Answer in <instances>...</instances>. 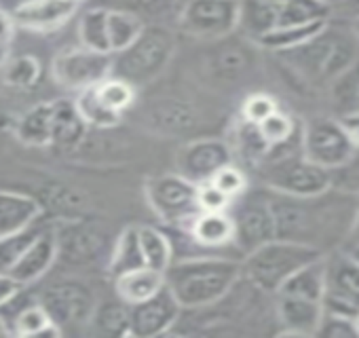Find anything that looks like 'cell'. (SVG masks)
Wrapping results in <instances>:
<instances>
[{"label": "cell", "mask_w": 359, "mask_h": 338, "mask_svg": "<svg viewBox=\"0 0 359 338\" xmlns=\"http://www.w3.org/2000/svg\"><path fill=\"white\" fill-rule=\"evenodd\" d=\"M277 239L296 241L323 254L348 243L359 197L330 189L315 197H292L269 189Z\"/></svg>", "instance_id": "obj_1"}, {"label": "cell", "mask_w": 359, "mask_h": 338, "mask_svg": "<svg viewBox=\"0 0 359 338\" xmlns=\"http://www.w3.org/2000/svg\"><path fill=\"white\" fill-rule=\"evenodd\" d=\"M241 260L224 254L175 258L165 271V285L184 311L205 309L220 302L241 281Z\"/></svg>", "instance_id": "obj_2"}, {"label": "cell", "mask_w": 359, "mask_h": 338, "mask_svg": "<svg viewBox=\"0 0 359 338\" xmlns=\"http://www.w3.org/2000/svg\"><path fill=\"white\" fill-rule=\"evenodd\" d=\"M279 55L313 85H332L348 66L357 62L359 41L351 24L342 22L338 28L330 20V24L306 45Z\"/></svg>", "instance_id": "obj_3"}, {"label": "cell", "mask_w": 359, "mask_h": 338, "mask_svg": "<svg viewBox=\"0 0 359 338\" xmlns=\"http://www.w3.org/2000/svg\"><path fill=\"white\" fill-rule=\"evenodd\" d=\"M300 131L290 142L273 146L256 167L266 189L292 197H315L332 189V178L330 169L309 161L302 148L292 152V144L300 137Z\"/></svg>", "instance_id": "obj_4"}, {"label": "cell", "mask_w": 359, "mask_h": 338, "mask_svg": "<svg viewBox=\"0 0 359 338\" xmlns=\"http://www.w3.org/2000/svg\"><path fill=\"white\" fill-rule=\"evenodd\" d=\"M325 256L323 252L296 243V241H287V239H273L264 245H260L258 250L250 252L248 256H243L241 266H243V277L256 285L258 290H262L264 294L275 296L279 292V288L304 264L317 260Z\"/></svg>", "instance_id": "obj_5"}, {"label": "cell", "mask_w": 359, "mask_h": 338, "mask_svg": "<svg viewBox=\"0 0 359 338\" xmlns=\"http://www.w3.org/2000/svg\"><path fill=\"white\" fill-rule=\"evenodd\" d=\"M175 51V36L163 24H148L140 39L125 51L112 55V76L135 89L152 83L167 68Z\"/></svg>", "instance_id": "obj_6"}, {"label": "cell", "mask_w": 359, "mask_h": 338, "mask_svg": "<svg viewBox=\"0 0 359 338\" xmlns=\"http://www.w3.org/2000/svg\"><path fill=\"white\" fill-rule=\"evenodd\" d=\"M144 193L154 216L169 229H187L201 212L199 184L182 174L154 176L146 182Z\"/></svg>", "instance_id": "obj_7"}, {"label": "cell", "mask_w": 359, "mask_h": 338, "mask_svg": "<svg viewBox=\"0 0 359 338\" xmlns=\"http://www.w3.org/2000/svg\"><path fill=\"white\" fill-rule=\"evenodd\" d=\"M231 214L235 218V248L243 256L258 250L260 245L277 239V222L271 205L269 189L256 193H245L231 205Z\"/></svg>", "instance_id": "obj_8"}, {"label": "cell", "mask_w": 359, "mask_h": 338, "mask_svg": "<svg viewBox=\"0 0 359 338\" xmlns=\"http://www.w3.org/2000/svg\"><path fill=\"white\" fill-rule=\"evenodd\" d=\"M325 313L357 319L359 315V256L348 250L325 254Z\"/></svg>", "instance_id": "obj_9"}, {"label": "cell", "mask_w": 359, "mask_h": 338, "mask_svg": "<svg viewBox=\"0 0 359 338\" xmlns=\"http://www.w3.org/2000/svg\"><path fill=\"white\" fill-rule=\"evenodd\" d=\"M239 0H184L177 28L193 39L220 41L237 32Z\"/></svg>", "instance_id": "obj_10"}, {"label": "cell", "mask_w": 359, "mask_h": 338, "mask_svg": "<svg viewBox=\"0 0 359 338\" xmlns=\"http://www.w3.org/2000/svg\"><path fill=\"white\" fill-rule=\"evenodd\" d=\"M304 156L323 169L344 165L355 152V144L340 119H313L302 127Z\"/></svg>", "instance_id": "obj_11"}, {"label": "cell", "mask_w": 359, "mask_h": 338, "mask_svg": "<svg viewBox=\"0 0 359 338\" xmlns=\"http://www.w3.org/2000/svg\"><path fill=\"white\" fill-rule=\"evenodd\" d=\"M51 72L57 85L72 91H83L112 76V55L85 47L66 49L55 55Z\"/></svg>", "instance_id": "obj_12"}, {"label": "cell", "mask_w": 359, "mask_h": 338, "mask_svg": "<svg viewBox=\"0 0 359 338\" xmlns=\"http://www.w3.org/2000/svg\"><path fill=\"white\" fill-rule=\"evenodd\" d=\"M41 302L62 330L66 325L89 323L97 306L93 290L79 279H64L49 285L41 296Z\"/></svg>", "instance_id": "obj_13"}, {"label": "cell", "mask_w": 359, "mask_h": 338, "mask_svg": "<svg viewBox=\"0 0 359 338\" xmlns=\"http://www.w3.org/2000/svg\"><path fill=\"white\" fill-rule=\"evenodd\" d=\"M235 163L233 148L220 137H199L189 142L177 154V174L195 184L212 180L222 167Z\"/></svg>", "instance_id": "obj_14"}, {"label": "cell", "mask_w": 359, "mask_h": 338, "mask_svg": "<svg viewBox=\"0 0 359 338\" xmlns=\"http://www.w3.org/2000/svg\"><path fill=\"white\" fill-rule=\"evenodd\" d=\"M182 304L175 300L171 290L165 285L152 298L131 306V336L156 338L171 334L182 319Z\"/></svg>", "instance_id": "obj_15"}, {"label": "cell", "mask_w": 359, "mask_h": 338, "mask_svg": "<svg viewBox=\"0 0 359 338\" xmlns=\"http://www.w3.org/2000/svg\"><path fill=\"white\" fill-rule=\"evenodd\" d=\"M193 245V256L237 252L235 248V218L231 210L226 212H199L197 218L182 229ZM239 254V252H237ZM241 256V254H239ZM191 258V256H189Z\"/></svg>", "instance_id": "obj_16"}, {"label": "cell", "mask_w": 359, "mask_h": 338, "mask_svg": "<svg viewBox=\"0 0 359 338\" xmlns=\"http://www.w3.org/2000/svg\"><path fill=\"white\" fill-rule=\"evenodd\" d=\"M323 300L298 296H275V321L279 336H317L323 319Z\"/></svg>", "instance_id": "obj_17"}, {"label": "cell", "mask_w": 359, "mask_h": 338, "mask_svg": "<svg viewBox=\"0 0 359 338\" xmlns=\"http://www.w3.org/2000/svg\"><path fill=\"white\" fill-rule=\"evenodd\" d=\"M79 11L70 0H26L11 15L15 26L32 32H53L68 24Z\"/></svg>", "instance_id": "obj_18"}, {"label": "cell", "mask_w": 359, "mask_h": 338, "mask_svg": "<svg viewBox=\"0 0 359 338\" xmlns=\"http://www.w3.org/2000/svg\"><path fill=\"white\" fill-rule=\"evenodd\" d=\"M57 254H60V245H57L55 231H41L39 237L22 254V258L11 266L9 273L22 285H30V283L39 281L53 266Z\"/></svg>", "instance_id": "obj_19"}, {"label": "cell", "mask_w": 359, "mask_h": 338, "mask_svg": "<svg viewBox=\"0 0 359 338\" xmlns=\"http://www.w3.org/2000/svg\"><path fill=\"white\" fill-rule=\"evenodd\" d=\"M55 235H57L60 254H64V258L74 264L95 260L106 243L104 235L95 227H89L85 222H68L60 227Z\"/></svg>", "instance_id": "obj_20"}, {"label": "cell", "mask_w": 359, "mask_h": 338, "mask_svg": "<svg viewBox=\"0 0 359 338\" xmlns=\"http://www.w3.org/2000/svg\"><path fill=\"white\" fill-rule=\"evenodd\" d=\"M41 214L43 205L34 197L0 191V239L32 229Z\"/></svg>", "instance_id": "obj_21"}, {"label": "cell", "mask_w": 359, "mask_h": 338, "mask_svg": "<svg viewBox=\"0 0 359 338\" xmlns=\"http://www.w3.org/2000/svg\"><path fill=\"white\" fill-rule=\"evenodd\" d=\"M281 7L266 0H239V26L237 32L258 47L260 39L279 26Z\"/></svg>", "instance_id": "obj_22"}, {"label": "cell", "mask_w": 359, "mask_h": 338, "mask_svg": "<svg viewBox=\"0 0 359 338\" xmlns=\"http://www.w3.org/2000/svg\"><path fill=\"white\" fill-rule=\"evenodd\" d=\"M165 288V273L150 266H140L114 277V294L127 304H140Z\"/></svg>", "instance_id": "obj_23"}, {"label": "cell", "mask_w": 359, "mask_h": 338, "mask_svg": "<svg viewBox=\"0 0 359 338\" xmlns=\"http://www.w3.org/2000/svg\"><path fill=\"white\" fill-rule=\"evenodd\" d=\"M53 146L62 150L76 148L87 131V123L83 121L74 100H53Z\"/></svg>", "instance_id": "obj_24"}, {"label": "cell", "mask_w": 359, "mask_h": 338, "mask_svg": "<svg viewBox=\"0 0 359 338\" xmlns=\"http://www.w3.org/2000/svg\"><path fill=\"white\" fill-rule=\"evenodd\" d=\"M15 135L26 146H51L53 144V104L43 102L32 106L15 125Z\"/></svg>", "instance_id": "obj_25"}, {"label": "cell", "mask_w": 359, "mask_h": 338, "mask_svg": "<svg viewBox=\"0 0 359 338\" xmlns=\"http://www.w3.org/2000/svg\"><path fill=\"white\" fill-rule=\"evenodd\" d=\"M150 119L163 133H191L199 125V116L193 106L180 100H161L152 104Z\"/></svg>", "instance_id": "obj_26"}, {"label": "cell", "mask_w": 359, "mask_h": 338, "mask_svg": "<svg viewBox=\"0 0 359 338\" xmlns=\"http://www.w3.org/2000/svg\"><path fill=\"white\" fill-rule=\"evenodd\" d=\"M277 294L298 296V298H309V300H323V296H325V256L298 269L279 288Z\"/></svg>", "instance_id": "obj_27"}, {"label": "cell", "mask_w": 359, "mask_h": 338, "mask_svg": "<svg viewBox=\"0 0 359 338\" xmlns=\"http://www.w3.org/2000/svg\"><path fill=\"white\" fill-rule=\"evenodd\" d=\"M137 233H140V245H142L146 266L165 273L171 266V262L175 260L173 239L169 237V233L161 231L158 227H150V224L137 227Z\"/></svg>", "instance_id": "obj_28"}, {"label": "cell", "mask_w": 359, "mask_h": 338, "mask_svg": "<svg viewBox=\"0 0 359 338\" xmlns=\"http://www.w3.org/2000/svg\"><path fill=\"white\" fill-rule=\"evenodd\" d=\"M108 9L104 7H91L81 13L76 34L79 43L85 49L97 51V53H110V36H108Z\"/></svg>", "instance_id": "obj_29"}, {"label": "cell", "mask_w": 359, "mask_h": 338, "mask_svg": "<svg viewBox=\"0 0 359 338\" xmlns=\"http://www.w3.org/2000/svg\"><path fill=\"white\" fill-rule=\"evenodd\" d=\"M140 266H146L142 245H140V233H137V227H127L118 235V239L110 252L108 273L114 279V277H118L127 271L140 269Z\"/></svg>", "instance_id": "obj_30"}, {"label": "cell", "mask_w": 359, "mask_h": 338, "mask_svg": "<svg viewBox=\"0 0 359 338\" xmlns=\"http://www.w3.org/2000/svg\"><path fill=\"white\" fill-rule=\"evenodd\" d=\"M330 22H315V24H304V26H285V28H275L269 32L264 39H260L258 47L273 51V53H285L292 49H298L306 45L311 39H315Z\"/></svg>", "instance_id": "obj_31"}, {"label": "cell", "mask_w": 359, "mask_h": 338, "mask_svg": "<svg viewBox=\"0 0 359 338\" xmlns=\"http://www.w3.org/2000/svg\"><path fill=\"white\" fill-rule=\"evenodd\" d=\"M91 323L104 336H131V304L118 296L116 300L97 302Z\"/></svg>", "instance_id": "obj_32"}, {"label": "cell", "mask_w": 359, "mask_h": 338, "mask_svg": "<svg viewBox=\"0 0 359 338\" xmlns=\"http://www.w3.org/2000/svg\"><path fill=\"white\" fill-rule=\"evenodd\" d=\"M330 95L340 119L359 112V58L330 85Z\"/></svg>", "instance_id": "obj_33"}, {"label": "cell", "mask_w": 359, "mask_h": 338, "mask_svg": "<svg viewBox=\"0 0 359 338\" xmlns=\"http://www.w3.org/2000/svg\"><path fill=\"white\" fill-rule=\"evenodd\" d=\"M146 26L148 24L140 15H135V13L110 11L108 13V36H110V51H112V55L129 49L140 39V34L144 32Z\"/></svg>", "instance_id": "obj_34"}, {"label": "cell", "mask_w": 359, "mask_h": 338, "mask_svg": "<svg viewBox=\"0 0 359 338\" xmlns=\"http://www.w3.org/2000/svg\"><path fill=\"white\" fill-rule=\"evenodd\" d=\"M13 336H34V338H41V336H60L62 334V327L51 319V315L47 313V309L43 306L41 300L32 302L30 306H26L18 319L13 321L11 325V332Z\"/></svg>", "instance_id": "obj_35"}, {"label": "cell", "mask_w": 359, "mask_h": 338, "mask_svg": "<svg viewBox=\"0 0 359 338\" xmlns=\"http://www.w3.org/2000/svg\"><path fill=\"white\" fill-rule=\"evenodd\" d=\"M332 7L321 3V0H287L279 13V26H304L315 22H330Z\"/></svg>", "instance_id": "obj_36"}, {"label": "cell", "mask_w": 359, "mask_h": 338, "mask_svg": "<svg viewBox=\"0 0 359 338\" xmlns=\"http://www.w3.org/2000/svg\"><path fill=\"white\" fill-rule=\"evenodd\" d=\"M83 121L91 127H102V129H108V127H114L121 123V116L118 112L110 110L97 95V89L95 85L93 87H87L83 91H79L76 100H74Z\"/></svg>", "instance_id": "obj_37"}, {"label": "cell", "mask_w": 359, "mask_h": 338, "mask_svg": "<svg viewBox=\"0 0 359 338\" xmlns=\"http://www.w3.org/2000/svg\"><path fill=\"white\" fill-rule=\"evenodd\" d=\"M43 66L34 55H15L3 70L5 85L13 89H30L39 83Z\"/></svg>", "instance_id": "obj_38"}, {"label": "cell", "mask_w": 359, "mask_h": 338, "mask_svg": "<svg viewBox=\"0 0 359 338\" xmlns=\"http://www.w3.org/2000/svg\"><path fill=\"white\" fill-rule=\"evenodd\" d=\"M100 100L114 112L123 114L135 102V87L118 76H108L106 81L95 85Z\"/></svg>", "instance_id": "obj_39"}, {"label": "cell", "mask_w": 359, "mask_h": 338, "mask_svg": "<svg viewBox=\"0 0 359 338\" xmlns=\"http://www.w3.org/2000/svg\"><path fill=\"white\" fill-rule=\"evenodd\" d=\"M258 131L264 137V142L273 148V146H281L290 142L298 133V127H296V121L279 108L277 112L266 116L262 123H258Z\"/></svg>", "instance_id": "obj_40"}, {"label": "cell", "mask_w": 359, "mask_h": 338, "mask_svg": "<svg viewBox=\"0 0 359 338\" xmlns=\"http://www.w3.org/2000/svg\"><path fill=\"white\" fill-rule=\"evenodd\" d=\"M214 72L222 79L241 76L250 68V53L241 45H224L212 60Z\"/></svg>", "instance_id": "obj_41"}, {"label": "cell", "mask_w": 359, "mask_h": 338, "mask_svg": "<svg viewBox=\"0 0 359 338\" xmlns=\"http://www.w3.org/2000/svg\"><path fill=\"white\" fill-rule=\"evenodd\" d=\"M41 229H28L9 237L0 239V273H9L11 266L22 258V254L32 245V241L39 237Z\"/></svg>", "instance_id": "obj_42"}, {"label": "cell", "mask_w": 359, "mask_h": 338, "mask_svg": "<svg viewBox=\"0 0 359 338\" xmlns=\"http://www.w3.org/2000/svg\"><path fill=\"white\" fill-rule=\"evenodd\" d=\"M212 182L235 203L237 199H241L248 191H250V180H248V176H245V172L239 167V165H235V163H231V165H226V167H222L220 172L212 178Z\"/></svg>", "instance_id": "obj_43"}, {"label": "cell", "mask_w": 359, "mask_h": 338, "mask_svg": "<svg viewBox=\"0 0 359 338\" xmlns=\"http://www.w3.org/2000/svg\"><path fill=\"white\" fill-rule=\"evenodd\" d=\"M95 7H104L110 11L135 13L142 20H146V18L161 15L163 11H167L171 7V0H102V3Z\"/></svg>", "instance_id": "obj_44"}, {"label": "cell", "mask_w": 359, "mask_h": 338, "mask_svg": "<svg viewBox=\"0 0 359 338\" xmlns=\"http://www.w3.org/2000/svg\"><path fill=\"white\" fill-rule=\"evenodd\" d=\"M330 178H332V189L359 197V150L344 165L332 169Z\"/></svg>", "instance_id": "obj_45"}, {"label": "cell", "mask_w": 359, "mask_h": 338, "mask_svg": "<svg viewBox=\"0 0 359 338\" xmlns=\"http://www.w3.org/2000/svg\"><path fill=\"white\" fill-rule=\"evenodd\" d=\"M277 110H279V104H277V100L273 95H269V93H252L241 104V121L258 125Z\"/></svg>", "instance_id": "obj_46"}, {"label": "cell", "mask_w": 359, "mask_h": 338, "mask_svg": "<svg viewBox=\"0 0 359 338\" xmlns=\"http://www.w3.org/2000/svg\"><path fill=\"white\" fill-rule=\"evenodd\" d=\"M317 336H323V338H359L357 319L344 317V315H334V313H323Z\"/></svg>", "instance_id": "obj_47"}, {"label": "cell", "mask_w": 359, "mask_h": 338, "mask_svg": "<svg viewBox=\"0 0 359 338\" xmlns=\"http://www.w3.org/2000/svg\"><path fill=\"white\" fill-rule=\"evenodd\" d=\"M199 205L203 212H226L231 210L233 201L212 180H208L199 184Z\"/></svg>", "instance_id": "obj_48"}, {"label": "cell", "mask_w": 359, "mask_h": 338, "mask_svg": "<svg viewBox=\"0 0 359 338\" xmlns=\"http://www.w3.org/2000/svg\"><path fill=\"white\" fill-rule=\"evenodd\" d=\"M332 18L344 24H353L359 20V0H336L332 7Z\"/></svg>", "instance_id": "obj_49"}, {"label": "cell", "mask_w": 359, "mask_h": 338, "mask_svg": "<svg viewBox=\"0 0 359 338\" xmlns=\"http://www.w3.org/2000/svg\"><path fill=\"white\" fill-rule=\"evenodd\" d=\"M24 285L11 275V273H0V306L7 304Z\"/></svg>", "instance_id": "obj_50"}, {"label": "cell", "mask_w": 359, "mask_h": 338, "mask_svg": "<svg viewBox=\"0 0 359 338\" xmlns=\"http://www.w3.org/2000/svg\"><path fill=\"white\" fill-rule=\"evenodd\" d=\"M13 28H15V20L9 11L0 9V45L9 43L13 36Z\"/></svg>", "instance_id": "obj_51"}, {"label": "cell", "mask_w": 359, "mask_h": 338, "mask_svg": "<svg viewBox=\"0 0 359 338\" xmlns=\"http://www.w3.org/2000/svg\"><path fill=\"white\" fill-rule=\"evenodd\" d=\"M340 121L344 123V127H346V131H348V135H351V140H353L355 148L359 150V112H357V114H353V116L340 119Z\"/></svg>", "instance_id": "obj_52"}, {"label": "cell", "mask_w": 359, "mask_h": 338, "mask_svg": "<svg viewBox=\"0 0 359 338\" xmlns=\"http://www.w3.org/2000/svg\"><path fill=\"white\" fill-rule=\"evenodd\" d=\"M348 248H359V205H357V216H355V224H353V231H351V237H348Z\"/></svg>", "instance_id": "obj_53"}, {"label": "cell", "mask_w": 359, "mask_h": 338, "mask_svg": "<svg viewBox=\"0 0 359 338\" xmlns=\"http://www.w3.org/2000/svg\"><path fill=\"white\" fill-rule=\"evenodd\" d=\"M26 0H0V9L3 11H9V13H13L20 5H24Z\"/></svg>", "instance_id": "obj_54"}, {"label": "cell", "mask_w": 359, "mask_h": 338, "mask_svg": "<svg viewBox=\"0 0 359 338\" xmlns=\"http://www.w3.org/2000/svg\"><path fill=\"white\" fill-rule=\"evenodd\" d=\"M351 28H353V32H355V36H357V41H359V20H355V22L351 24Z\"/></svg>", "instance_id": "obj_55"}, {"label": "cell", "mask_w": 359, "mask_h": 338, "mask_svg": "<svg viewBox=\"0 0 359 338\" xmlns=\"http://www.w3.org/2000/svg\"><path fill=\"white\" fill-rule=\"evenodd\" d=\"M266 3H271V5H277V7H283L287 0H266Z\"/></svg>", "instance_id": "obj_56"}, {"label": "cell", "mask_w": 359, "mask_h": 338, "mask_svg": "<svg viewBox=\"0 0 359 338\" xmlns=\"http://www.w3.org/2000/svg\"><path fill=\"white\" fill-rule=\"evenodd\" d=\"M321 3H325V5H330V7H334L336 0H321Z\"/></svg>", "instance_id": "obj_57"}, {"label": "cell", "mask_w": 359, "mask_h": 338, "mask_svg": "<svg viewBox=\"0 0 359 338\" xmlns=\"http://www.w3.org/2000/svg\"><path fill=\"white\" fill-rule=\"evenodd\" d=\"M70 3H74V5H79V7H81V5L85 3V0H70Z\"/></svg>", "instance_id": "obj_58"}, {"label": "cell", "mask_w": 359, "mask_h": 338, "mask_svg": "<svg viewBox=\"0 0 359 338\" xmlns=\"http://www.w3.org/2000/svg\"><path fill=\"white\" fill-rule=\"evenodd\" d=\"M351 250H353V252H355V254L359 256V248H351Z\"/></svg>", "instance_id": "obj_59"}, {"label": "cell", "mask_w": 359, "mask_h": 338, "mask_svg": "<svg viewBox=\"0 0 359 338\" xmlns=\"http://www.w3.org/2000/svg\"><path fill=\"white\" fill-rule=\"evenodd\" d=\"M357 327H359V315H357Z\"/></svg>", "instance_id": "obj_60"}]
</instances>
